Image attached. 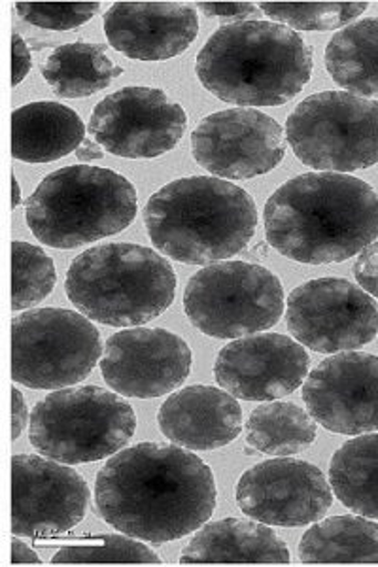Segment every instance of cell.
<instances>
[{
	"label": "cell",
	"instance_id": "6da1fadb",
	"mask_svg": "<svg viewBox=\"0 0 378 567\" xmlns=\"http://www.w3.org/2000/svg\"><path fill=\"white\" fill-rule=\"evenodd\" d=\"M216 481L184 446L141 443L120 451L96 473L95 505L104 523L141 542H176L216 509Z\"/></svg>",
	"mask_w": 378,
	"mask_h": 567
},
{
	"label": "cell",
	"instance_id": "7a4b0ae2",
	"mask_svg": "<svg viewBox=\"0 0 378 567\" xmlns=\"http://www.w3.org/2000/svg\"><path fill=\"white\" fill-rule=\"evenodd\" d=\"M263 224L269 245L284 258L343 264L378 239V194L350 175L307 173L270 195Z\"/></svg>",
	"mask_w": 378,
	"mask_h": 567
},
{
	"label": "cell",
	"instance_id": "3957f363",
	"mask_svg": "<svg viewBox=\"0 0 378 567\" xmlns=\"http://www.w3.org/2000/svg\"><path fill=\"white\" fill-rule=\"evenodd\" d=\"M214 97L248 106H283L313 76V50L294 29L275 21H241L219 27L195 65Z\"/></svg>",
	"mask_w": 378,
	"mask_h": 567
},
{
	"label": "cell",
	"instance_id": "277c9868",
	"mask_svg": "<svg viewBox=\"0 0 378 567\" xmlns=\"http://www.w3.org/2000/svg\"><path fill=\"white\" fill-rule=\"evenodd\" d=\"M144 226L155 248L186 265H212L246 250L257 227L252 195L232 182L190 176L147 199Z\"/></svg>",
	"mask_w": 378,
	"mask_h": 567
},
{
	"label": "cell",
	"instance_id": "5b68a950",
	"mask_svg": "<svg viewBox=\"0 0 378 567\" xmlns=\"http://www.w3.org/2000/svg\"><path fill=\"white\" fill-rule=\"evenodd\" d=\"M64 290L84 317L112 328H136L171 309L176 296L173 265L146 246L110 243L80 254Z\"/></svg>",
	"mask_w": 378,
	"mask_h": 567
},
{
	"label": "cell",
	"instance_id": "8992f818",
	"mask_svg": "<svg viewBox=\"0 0 378 567\" xmlns=\"http://www.w3.org/2000/svg\"><path fill=\"white\" fill-rule=\"evenodd\" d=\"M136 189L110 168L72 165L45 176L25 200L27 226L45 246L72 250L127 229Z\"/></svg>",
	"mask_w": 378,
	"mask_h": 567
},
{
	"label": "cell",
	"instance_id": "52a82bcc",
	"mask_svg": "<svg viewBox=\"0 0 378 567\" xmlns=\"http://www.w3.org/2000/svg\"><path fill=\"white\" fill-rule=\"evenodd\" d=\"M133 406L101 386L61 388L45 395L31 413V445L61 464L99 462L135 435Z\"/></svg>",
	"mask_w": 378,
	"mask_h": 567
},
{
	"label": "cell",
	"instance_id": "ba28073f",
	"mask_svg": "<svg viewBox=\"0 0 378 567\" xmlns=\"http://www.w3.org/2000/svg\"><path fill=\"white\" fill-rule=\"evenodd\" d=\"M280 278L262 265L219 261L195 272L184 291V310L193 328L214 339L256 336L284 315Z\"/></svg>",
	"mask_w": 378,
	"mask_h": 567
},
{
	"label": "cell",
	"instance_id": "9c48e42d",
	"mask_svg": "<svg viewBox=\"0 0 378 567\" xmlns=\"http://www.w3.org/2000/svg\"><path fill=\"white\" fill-rule=\"evenodd\" d=\"M295 157L316 173H354L378 163V103L348 91H321L286 122Z\"/></svg>",
	"mask_w": 378,
	"mask_h": 567
},
{
	"label": "cell",
	"instance_id": "30bf717a",
	"mask_svg": "<svg viewBox=\"0 0 378 567\" xmlns=\"http://www.w3.org/2000/svg\"><path fill=\"white\" fill-rule=\"evenodd\" d=\"M103 354L99 329L74 310L31 309L12 320V379L23 386H74L90 377Z\"/></svg>",
	"mask_w": 378,
	"mask_h": 567
},
{
	"label": "cell",
	"instance_id": "8fae6325",
	"mask_svg": "<svg viewBox=\"0 0 378 567\" xmlns=\"http://www.w3.org/2000/svg\"><path fill=\"white\" fill-rule=\"evenodd\" d=\"M286 322L295 341L307 349L350 352L378 336V307L345 278H315L289 293Z\"/></svg>",
	"mask_w": 378,
	"mask_h": 567
},
{
	"label": "cell",
	"instance_id": "7c38bea8",
	"mask_svg": "<svg viewBox=\"0 0 378 567\" xmlns=\"http://www.w3.org/2000/svg\"><path fill=\"white\" fill-rule=\"evenodd\" d=\"M187 130L186 110L165 91L129 85L96 104L90 133L109 154L154 159L176 148Z\"/></svg>",
	"mask_w": 378,
	"mask_h": 567
},
{
	"label": "cell",
	"instance_id": "4fadbf2b",
	"mask_svg": "<svg viewBox=\"0 0 378 567\" xmlns=\"http://www.w3.org/2000/svg\"><path fill=\"white\" fill-rule=\"evenodd\" d=\"M283 127L254 109H227L206 116L192 133V155L211 175L248 181L278 167L286 154Z\"/></svg>",
	"mask_w": 378,
	"mask_h": 567
},
{
	"label": "cell",
	"instance_id": "5bb4252c",
	"mask_svg": "<svg viewBox=\"0 0 378 567\" xmlns=\"http://www.w3.org/2000/svg\"><path fill=\"white\" fill-rule=\"evenodd\" d=\"M238 509L257 523L299 528L318 523L334 505V491L316 465L273 458L254 465L238 478Z\"/></svg>",
	"mask_w": 378,
	"mask_h": 567
},
{
	"label": "cell",
	"instance_id": "9a60e30c",
	"mask_svg": "<svg viewBox=\"0 0 378 567\" xmlns=\"http://www.w3.org/2000/svg\"><path fill=\"white\" fill-rule=\"evenodd\" d=\"M90 486L72 467L31 454L12 458V534L52 537L84 520Z\"/></svg>",
	"mask_w": 378,
	"mask_h": 567
},
{
	"label": "cell",
	"instance_id": "2e32d148",
	"mask_svg": "<svg viewBox=\"0 0 378 567\" xmlns=\"http://www.w3.org/2000/svg\"><path fill=\"white\" fill-rule=\"evenodd\" d=\"M192 361L187 342L167 329H125L106 341L101 373L123 398L154 400L187 381Z\"/></svg>",
	"mask_w": 378,
	"mask_h": 567
},
{
	"label": "cell",
	"instance_id": "e0dca14e",
	"mask_svg": "<svg viewBox=\"0 0 378 567\" xmlns=\"http://www.w3.org/2000/svg\"><path fill=\"white\" fill-rule=\"evenodd\" d=\"M303 401L327 432H378V355L350 350L321 361L305 381Z\"/></svg>",
	"mask_w": 378,
	"mask_h": 567
},
{
	"label": "cell",
	"instance_id": "ac0fdd59",
	"mask_svg": "<svg viewBox=\"0 0 378 567\" xmlns=\"http://www.w3.org/2000/svg\"><path fill=\"white\" fill-rule=\"evenodd\" d=\"M308 368L310 355L302 342L280 333H256L219 350L214 377L237 400L276 401L302 386Z\"/></svg>",
	"mask_w": 378,
	"mask_h": 567
},
{
	"label": "cell",
	"instance_id": "d6986e66",
	"mask_svg": "<svg viewBox=\"0 0 378 567\" xmlns=\"http://www.w3.org/2000/svg\"><path fill=\"white\" fill-rule=\"evenodd\" d=\"M110 45L125 58L167 61L186 52L200 33L193 8L167 0H123L104 16Z\"/></svg>",
	"mask_w": 378,
	"mask_h": 567
},
{
	"label": "cell",
	"instance_id": "ffe728a7",
	"mask_svg": "<svg viewBox=\"0 0 378 567\" xmlns=\"http://www.w3.org/2000/svg\"><path fill=\"white\" fill-rule=\"evenodd\" d=\"M157 424L174 445L187 451H218L241 435L243 409L225 390L192 384L168 395L157 413Z\"/></svg>",
	"mask_w": 378,
	"mask_h": 567
},
{
	"label": "cell",
	"instance_id": "44dd1931",
	"mask_svg": "<svg viewBox=\"0 0 378 567\" xmlns=\"http://www.w3.org/2000/svg\"><path fill=\"white\" fill-rule=\"evenodd\" d=\"M180 564H289V550L273 529L254 518H222L195 534Z\"/></svg>",
	"mask_w": 378,
	"mask_h": 567
},
{
	"label": "cell",
	"instance_id": "7402d4cb",
	"mask_svg": "<svg viewBox=\"0 0 378 567\" xmlns=\"http://www.w3.org/2000/svg\"><path fill=\"white\" fill-rule=\"evenodd\" d=\"M84 141L82 117L64 104L40 101L13 110L12 155L18 162H58L76 152Z\"/></svg>",
	"mask_w": 378,
	"mask_h": 567
},
{
	"label": "cell",
	"instance_id": "603a6c76",
	"mask_svg": "<svg viewBox=\"0 0 378 567\" xmlns=\"http://www.w3.org/2000/svg\"><path fill=\"white\" fill-rule=\"evenodd\" d=\"M303 564H378V524L367 516L318 520L299 543Z\"/></svg>",
	"mask_w": 378,
	"mask_h": 567
},
{
	"label": "cell",
	"instance_id": "cb8c5ba5",
	"mask_svg": "<svg viewBox=\"0 0 378 567\" xmlns=\"http://www.w3.org/2000/svg\"><path fill=\"white\" fill-rule=\"evenodd\" d=\"M326 69L348 93L378 99V18L356 21L334 34L326 48Z\"/></svg>",
	"mask_w": 378,
	"mask_h": 567
},
{
	"label": "cell",
	"instance_id": "d4e9b609",
	"mask_svg": "<svg viewBox=\"0 0 378 567\" xmlns=\"http://www.w3.org/2000/svg\"><path fill=\"white\" fill-rule=\"evenodd\" d=\"M122 74L106 55V44L91 42L59 45L42 65V76L61 99L91 97Z\"/></svg>",
	"mask_w": 378,
	"mask_h": 567
},
{
	"label": "cell",
	"instance_id": "484cf974",
	"mask_svg": "<svg viewBox=\"0 0 378 567\" xmlns=\"http://www.w3.org/2000/svg\"><path fill=\"white\" fill-rule=\"evenodd\" d=\"M329 484L345 507L378 520V432L350 439L335 452Z\"/></svg>",
	"mask_w": 378,
	"mask_h": 567
},
{
	"label": "cell",
	"instance_id": "4316f807",
	"mask_svg": "<svg viewBox=\"0 0 378 567\" xmlns=\"http://www.w3.org/2000/svg\"><path fill=\"white\" fill-rule=\"evenodd\" d=\"M244 432L246 445L254 451L288 458L315 443L316 420L295 403L270 401L252 411Z\"/></svg>",
	"mask_w": 378,
	"mask_h": 567
},
{
	"label": "cell",
	"instance_id": "83f0119b",
	"mask_svg": "<svg viewBox=\"0 0 378 567\" xmlns=\"http://www.w3.org/2000/svg\"><path fill=\"white\" fill-rule=\"evenodd\" d=\"M55 286L53 259L39 246L12 243V310L32 309L44 301Z\"/></svg>",
	"mask_w": 378,
	"mask_h": 567
},
{
	"label": "cell",
	"instance_id": "f1b7e54d",
	"mask_svg": "<svg viewBox=\"0 0 378 567\" xmlns=\"http://www.w3.org/2000/svg\"><path fill=\"white\" fill-rule=\"evenodd\" d=\"M367 7L369 2H259L269 20L299 31H335L350 25Z\"/></svg>",
	"mask_w": 378,
	"mask_h": 567
},
{
	"label": "cell",
	"instance_id": "f546056e",
	"mask_svg": "<svg viewBox=\"0 0 378 567\" xmlns=\"http://www.w3.org/2000/svg\"><path fill=\"white\" fill-rule=\"evenodd\" d=\"M52 564H161L152 548L131 539V535H103L90 545L63 547Z\"/></svg>",
	"mask_w": 378,
	"mask_h": 567
},
{
	"label": "cell",
	"instance_id": "4dcf8cb0",
	"mask_svg": "<svg viewBox=\"0 0 378 567\" xmlns=\"http://www.w3.org/2000/svg\"><path fill=\"white\" fill-rule=\"evenodd\" d=\"M21 20L52 31H71L84 25L101 10V2H18Z\"/></svg>",
	"mask_w": 378,
	"mask_h": 567
},
{
	"label": "cell",
	"instance_id": "1f68e13d",
	"mask_svg": "<svg viewBox=\"0 0 378 567\" xmlns=\"http://www.w3.org/2000/svg\"><path fill=\"white\" fill-rule=\"evenodd\" d=\"M201 12H205L206 18H216V20L227 21L225 25L232 23H241V21H248L257 13V7L254 2H246V0H227V2H197Z\"/></svg>",
	"mask_w": 378,
	"mask_h": 567
},
{
	"label": "cell",
	"instance_id": "d6a6232c",
	"mask_svg": "<svg viewBox=\"0 0 378 567\" xmlns=\"http://www.w3.org/2000/svg\"><path fill=\"white\" fill-rule=\"evenodd\" d=\"M354 277L361 290L378 299V240L367 246L366 250L359 251L354 264Z\"/></svg>",
	"mask_w": 378,
	"mask_h": 567
},
{
	"label": "cell",
	"instance_id": "836d02e7",
	"mask_svg": "<svg viewBox=\"0 0 378 567\" xmlns=\"http://www.w3.org/2000/svg\"><path fill=\"white\" fill-rule=\"evenodd\" d=\"M32 58L25 40L20 34L13 33L12 37V85H20L31 71Z\"/></svg>",
	"mask_w": 378,
	"mask_h": 567
},
{
	"label": "cell",
	"instance_id": "e575fe53",
	"mask_svg": "<svg viewBox=\"0 0 378 567\" xmlns=\"http://www.w3.org/2000/svg\"><path fill=\"white\" fill-rule=\"evenodd\" d=\"M29 422V409H27L25 398L20 390L12 388V439L20 437Z\"/></svg>",
	"mask_w": 378,
	"mask_h": 567
},
{
	"label": "cell",
	"instance_id": "d590c367",
	"mask_svg": "<svg viewBox=\"0 0 378 567\" xmlns=\"http://www.w3.org/2000/svg\"><path fill=\"white\" fill-rule=\"evenodd\" d=\"M74 154H76L78 162H96V159H103L104 148L99 142L91 141V138L85 136V141L80 144V148Z\"/></svg>",
	"mask_w": 378,
	"mask_h": 567
},
{
	"label": "cell",
	"instance_id": "8d00e7d4",
	"mask_svg": "<svg viewBox=\"0 0 378 567\" xmlns=\"http://www.w3.org/2000/svg\"><path fill=\"white\" fill-rule=\"evenodd\" d=\"M12 564H42V561H40L39 555L29 545L20 542V539H13Z\"/></svg>",
	"mask_w": 378,
	"mask_h": 567
},
{
	"label": "cell",
	"instance_id": "74e56055",
	"mask_svg": "<svg viewBox=\"0 0 378 567\" xmlns=\"http://www.w3.org/2000/svg\"><path fill=\"white\" fill-rule=\"evenodd\" d=\"M21 205V189L20 182L16 176H12V208H18Z\"/></svg>",
	"mask_w": 378,
	"mask_h": 567
}]
</instances>
